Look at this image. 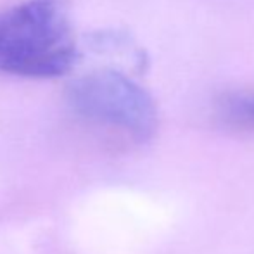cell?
Returning a JSON list of instances; mask_svg holds the SVG:
<instances>
[{"label": "cell", "mask_w": 254, "mask_h": 254, "mask_svg": "<svg viewBox=\"0 0 254 254\" xmlns=\"http://www.w3.org/2000/svg\"><path fill=\"white\" fill-rule=\"evenodd\" d=\"M221 125L237 131H254V92L227 94L216 104Z\"/></svg>", "instance_id": "obj_3"}, {"label": "cell", "mask_w": 254, "mask_h": 254, "mask_svg": "<svg viewBox=\"0 0 254 254\" xmlns=\"http://www.w3.org/2000/svg\"><path fill=\"white\" fill-rule=\"evenodd\" d=\"M78 56L73 21L63 0H23L0 9V71L57 78Z\"/></svg>", "instance_id": "obj_1"}, {"label": "cell", "mask_w": 254, "mask_h": 254, "mask_svg": "<svg viewBox=\"0 0 254 254\" xmlns=\"http://www.w3.org/2000/svg\"><path fill=\"white\" fill-rule=\"evenodd\" d=\"M71 111L83 121L131 144H144L157 127L151 95L120 71H92L71 81L66 92Z\"/></svg>", "instance_id": "obj_2"}]
</instances>
